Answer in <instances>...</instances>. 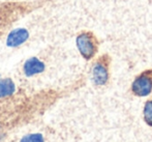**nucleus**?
<instances>
[{
    "label": "nucleus",
    "mask_w": 152,
    "mask_h": 142,
    "mask_svg": "<svg viewBox=\"0 0 152 142\" xmlns=\"http://www.w3.org/2000/svg\"><path fill=\"white\" fill-rule=\"evenodd\" d=\"M77 47L85 59H90L97 51V40L90 31H84L77 36Z\"/></svg>",
    "instance_id": "obj_1"
},
{
    "label": "nucleus",
    "mask_w": 152,
    "mask_h": 142,
    "mask_svg": "<svg viewBox=\"0 0 152 142\" xmlns=\"http://www.w3.org/2000/svg\"><path fill=\"white\" fill-rule=\"evenodd\" d=\"M132 91L137 96H146L152 91V70L143 72L134 79Z\"/></svg>",
    "instance_id": "obj_2"
},
{
    "label": "nucleus",
    "mask_w": 152,
    "mask_h": 142,
    "mask_svg": "<svg viewBox=\"0 0 152 142\" xmlns=\"http://www.w3.org/2000/svg\"><path fill=\"white\" fill-rule=\"evenodd\" d=\"M109 62L108 55H104L95 62L92 68L93 81L96 85H104L109 79Z\"/></svg>",
    "instance_id": "obj_3"
},
{
    "label": "nucleus",
    "mask_w": 152,
    "mask_h": 142,
    "mask_svg": "<svg viewBox=\"0 0 152 142\" xmlns=\"http://www.w3.org/2000/svg\"><path fill=\"white\" fill-rule=\"evenodd\" d=\"M29 38V32L25 28H18L10 32L6 40V45L10 48L19 47L24 44Z\"/></svg>",
    "instance_id": "obj_4"
},
{
    "label": "nucleus",
    "mask_w": 152,
    "mask_h": 142,
    "mask_svg": "<svg viewBox=\"0 0 152 142\" xmlns=\"http://www.w3.org/2000/svg\"><path fill=\"white\" fill-rule=\"evenodd\" d=\"M45 70V64L42 61H40L38 58L31 57L24 63V73L26 76L30 77L37 75L42 73Z\"/></svg>",
    "instance_id": "obj_5"
},
{
    "label": "nucleus",
    "mask_w": 152,
    "mask_h": 142,
    "mask_svg": "<svg viewBox=\"0 0 152 142\" xmlns=\"http://www.w3.org/2000/svg\"><path fill=\"white\" fill-rule=\"evenodd\" d=\"M16 86L12 79H0V98L12 96L15 92Z\"/></svg>",
    "instance_id": "obj_6"
},
{
    "label": "nucleus",
    "mask_w": 152,
    "mask_h": 142,
    "mask_svg": "<svg viewBox=\"0 0 152 142\" xmlns=\"http://www.w3.org/2000/svg\"><path fill=\"white\" fill-rule=\"evenodd\" d=\"M144 119L149 126L152 127V100L148 101L144 107Z\"/></svg>",
    "instance_id": "obj_7"
},
{
    "label": "nucleus",
    "mask_w": 152,
    "mask_h": 142,
    "mask_svg": "<svg viewBox=\"0 0 152 142\" xmlns=\"http://www.w3.org/2000/svg\"><path fill=\"white\" fill-rule=\"evenodd\" d=\"M21 142H44V137L42 134H29L21 139Z\"/></svg>",
    "instance_id": "obj_8"
}]
</instances>
